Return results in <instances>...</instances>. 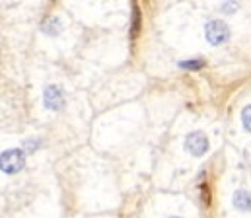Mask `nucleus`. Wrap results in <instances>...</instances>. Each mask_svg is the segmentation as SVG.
Returning <instances> with one entry per match:
<instances>
[{
  "mask_svg": "<svg viewBox=\"0 0 251 218\" xmlns=\"http://www.w3.org/2000/svg\"><path fill=\"white\" fill-rule=\"evenodd\" d=\"M25 166V154L22 150H6L0 154V170L8 175L18 173Z\"/></svg>",
  "mask_w": 251,
  "mask_h": 218,
  "instance_id": "f257e3e1",
  "label": "nucleus"
},
{
  "mask_svg": "<svg viewBox=\"0 0 251 218\" xmlns=\"http://www.w3.org/2000/svg\"><path fill=\"white\" fill-rule=\"evenodd\" d=\"M204 33H206V39L212 45H220L230 37V27L222 20H210L204 25Z\"/></svg>",
  "mask_w": 251,
  "mask_h": 218,
  "instance_id": "f03ea898",
  "label": "nucleus"
},
{
  "mask_svg": "<svg viewBox=\"0 0 251 218\" xmlns=\"http://www.w3.org/2000/svg\"><path fill=\"white\" fill-rule=\"evenodd\" d=\"M185 148H187V152H191L193 156H202V154L208 152V139L204 137V133L195 131V133L187 135Z\"/></svg>",
  "mask_w": 251,
  "mask_h": 218,
  "instance_id": "7ed1b4c3",
  "label": "nucleus"
},
{
  "mask_svg": "<svg viewBox=\"0 0 251 218\" xmlns=\"http://www.w3.org/2000/svg\"><path fill=\"white\" fill-rule=\"evenodd\" d=\"M45 105H47L49 109H53V111L63 109L64 97L57 86H49V88H45Z\"/></svg>",
  "mask_w": 251,
  "mask_h": 218,
  "instance_id": "20e7f679",
  "label": "nucleus"
},
{
  "mask_svg": "<svg viewBox=\"0 0 251 218\" xmlns=\"http://www.w3.org/2000/svg\"><path fill=\"white\" fill-rule=\"evenodd\" d=\"M234 207H238L240 211H251V193L240 189L234 193Z\"/></svg>",
  "mask_w": 251,
  "mask_h": 218,
  "instance_id": "39448f33",
  "label": "nucleus"
},
{
  "mask_svg": "<svg viewBox=\"0 0 251 218\" xmlns=\"http://www.w3.org/2000/svg\"><path fill=\"white\" fill-rule=\"evenodd\" d=\"M61 27H63V25H61V22H59L57 18H51V20L45 22V25H43V29H45L49 35H57V33L61 31Z\"/></svg>",
  "mask_w": 251,
  "mask_h": 218,
  "instance_id": "423d86ee",
  "label": "nucleus"
},
{
  "mask_svg": "<svg viewBox=\"0 0 251 218\" xmlns=\"http://www.w3.org/2000/svg\"><path fill=\"white\" fill-rule=\"evenodd\" d=\"M242 123H244V127L251 133V105H248V107L242 111Z\"/></svg>",
  "mask_w": 251,
  "mask_h": 218,
  "instance_id": "0eeeda50",
  "label": "nucleus"
},
{
  "mask_svg": "<svg viewBox=\"0 0 251 218\" xmlns=\"http://www.w3.org/2000/svg\"><path fill=\"white\" fill-rule=\"evenodd\" d=\"M202 65H204V61H201V59H197V61H183L181 69H201Z\"/></svg>",
  "mask_w": 251,
  "mask_h": 218,
  "instance_id": "6e6552de",
  "label": "nucleus"
},
{
  "mask_svg": "<svg viewBox=\"0 0 251 218\" xmlns=\"http://www.w3.org/2000/svg\"><path fill=\"white\" fill-rule=\"evenodd\" d=\"M24 145H25V150L33 152V150H37V145H39V141H25Z\"/></svg>",
  "mask_w": 251,
  "mask_h": 218,
  "instance_id": "1a4fd4ad",
  "label": "nucleus"
},
{
  "mask_svg": "<svg viewBox=\"0 0 251 218\" xmlns=\"http://www.w3.org/2000/svg\"><path fill=\"white\" fill-rule=\"evenodd\" d=\"M172 218H181V217H172Z\"/></svg>",
  "mask_w": 251,
  "mask_h": 218,
  "instance_id": "9d476101",
  "label": "nucleus"
}]
</instances>
